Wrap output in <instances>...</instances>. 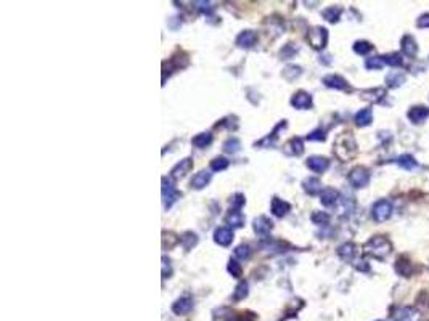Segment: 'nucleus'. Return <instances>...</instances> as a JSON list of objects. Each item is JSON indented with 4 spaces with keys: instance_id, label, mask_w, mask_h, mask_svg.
I'll list each match as a JSON object with an SVG mask.
<instances>
[{
    "instance_id": "24",
    "label": "nucleus",
    "mask_w": 429,
    "mask_h": 321,
    "mask_svg": "<svg viewBox=\"0 0 429 321\" xmlns=\"http://www.w3.org/2000/svg\"><path fill=\"white\" fill-rule=\"evenodd\" d=\"M362 96L365 100L368 101H373V103H378L381 101L384 96H386V90L384 88H371V90H365V92H362Z\"/></svg>"
},
{
    "instance_id": "40",
    "label": "nucleus",
    "mask_w": 429,
    "mask_h": 321,
    "mask_svg": "<svg viewBox=\"0 0 429 321\" xmlns=\"http://www.w3.org/2000/svg\"><path fill=\"white\" fill-rule=\"evenodd\" d=\"M312 222L315 225H326L330 222V215L325 212H313L312 214Z\"/></svg>"
},
{
    "instance_id": "13",
    "label": "nucleus",
    "mask_w": 429,
    "mask_h": 321,
    "mask_svg": "<svg viewBox=\"0 0 429 321\" xmlns=\"http://www.w3.org/2000/svg\"><path fill=\"white\" fill-rule=\"evenodd\" d=\"M257 42V36L253 31H243L241 34L236 37V45L241 48H251L253 45Z\"/></svg>"
},
{
    "instance_id": "19",
    "label": "nucleus",
    "mask_w": 429,
    "mask_h": 321,
    "mask_svg": "<svg viewBox=\"0 0 429 321\" xmlns=\"http://www.w3.org/2000/svg\"><path fill=\"white\" fill-rule=\"evenodd\" d=\"M209 182H211V173L206 172V170H201V172H198L193 178H191V188L203 190Z\"/></svg>"
},
{
    "instance_id": "18",
    "label": "nucleus",
    "mask_w": 429,
    "mask_h": 321,
    "mask_svg": "<svg viewBox=\"0 0 429 321\" xmlns=\"http://www.w3.org/2000/svg\"><path fill=\"white\" fill-rule=\"evenodd\" d=\"M191 307H193V300H191V297H180L177 302H174V305H172V312H174L175 315H185L191 310Z\"/></svg>"
},
{
    "instance_id": "46",
    "label": "nucleus",
    "mask_w": 429,
    "mask_h": 321,
    "mask_svg": "<svg viewBox=\"0 0 429 321\" xmlns=\"http://www.w3.org/2000/svg\"><path fill=\"white\" fill-rule=\"evenodd\" d=\"M291 45H293V43H288V45H286V48H285V50H281V56H283L285 60H286V58H291L294 51H298V50H294V48L291 47Z\"/></svg>"
},
{
    "instance_id": "37",
    "label": "nucleus",
    "mask_w": 429,
    "mask_h": 321,
    "mask_svg": "<svg viewBox=\"0 0 429 321\" xmlns=\"http://www.w3.org/2000/svg\"><path fill=\"white\" fill-rule=\"evenodd\" d=\"M235 255L238 257L240 260H248L249 257H251V249H249V246H246V244H240V246L235 249Z\"/></svg>"
},
{
    "instance_id": "32",
    "label": "nucleus",
    "mask_w": 429,
    "mask_h": 321,
    "mask_svg": "<svg viewBox=\"0 0 429 321\" xmlns=\"http://www.w3.org/2000/svg\"><path fill=\"white\" fill-rule=\"evenodd\" d=\"M383 61L386 64H389V66H392V68H399V66H402V64H403V58H402L400 53H390V55H384Z\"/></svg>"
},
{
    "instance_id": "33",
    "label": "nucleus",
    "mask_w": 429,
    "mask_h": 321,
    "mask_svg": "<svg viewBox=\"0 0 429 321\" xmlns=\"http://www.w3.org/2000/svg\"><path fill=\"white\" fill-rule=\"evenodd\" d=\"M371 50H373V45H371L370 42H367V40H357L354 43V51H355V53H358V55H367V53H370Z\"/></svg>"
},
{
    "instance_id": "30",
    "label": "nucleus",
    "mask_w": 429,
    "mask_h": 321,
    "mask_svg": "<svg viewBox=\"0 0 429 321\" xmlns=\"http://www.w3.org/2000/svg\"><path fill=\"white\" fill-rule=\"evenodd\" d=\"M322 16L326 19V21L336 23L339 16H341V8H338V6H328V8L322 11Z\"/></svg>"
},
{
    "instance_id": "1",
    "label": "nucleus",
    "mask_w": 429,
    "mask_h": 321,
    "mask_svg": "<svg viewBox=\"0 0 429 321\" xmlns=\"http://www.w3.org/2000/svg\"><path fill=\"white\" fill-rule=\"evenodd\" d=\"M335 153L341 160H349L350 158H354L357 153V145H355L354 137L349 133H343L341 137L336 138Z\"/></svg>"
},
{
    "instance_id": "23",
    "label": "nucleus",
    "mask_w": 429,
    "mask_h": 321,
    "mask_svg": "<svg viewBox=\"0 0 429 321\" xmlns=\"http://www.w3.org/2000/svg\"><path fill=\"white\" fill-rule=\"evenodd\" d=\"M355 122H357V125H360V127L370 125L371 122H373V113H371V109L368 108L360 109V111L355 114Z\"/></svg>"
},
{
    "instance_id": "16",
    "label": "nucleus",
    "mask_w": 429,
    "mask_h": 321,
    "mask_svg": "<svg viewBox=\"0 0 429 321\" xmlns=\"http://www.w3.org/2000/svg\"><path fill=\"white\" fill-rule=\"evenodd\" d=\"M285 153L290 154V156H300V154L304 153V143H302V140H300L299 137L291 138V140L285 145Z\"/></svg>"
},
{
    "instance_id": "12",
    "label": "nucleus",
    "mask_w": 429,
    "mask_h": 321,
    "mask_svg": "<svg viewBox=\"0 0 429 321\" xmlns=\"http://www.w3.org/2000/svg\"><path fill=\"white\" fill-rule=\"evenodd\" d=\"M291 105L296 109H309L312 106V96L305 92H298L291 98Z\"/></svg>"
},
{
    "instance_id": "3",
    "label": "nucleus",
    "mask_w": 429,
    "mask_h": 321,
    "mask_svg": "<svg viewBox=\"0 0 429 321\" xmlns=\"http://www.w3.org/2000/svg\"><path fill=\"white\" fill-rule=\"evenodd\" d=\"M182 195L177 191L172 178H163V201H164V209H171L172 204H174L178 198Z\"/></svg>"
},
{
    "instance_id": "28",
    "label": "nucleus",
    "mask_w": 429,
    "mask_h": 321,
    "mask_svg": "<svg viewBox=\"0 0 429 321\" xmlns=\"http://www.w3.org/2000/svg\"><path fill=\"white\" fill-rule=\"evenodd\" d=\"M395 270H397V273L402 275V276H410L413 273V265L407 259H399L397 260Z\"/></svg>"
},
{
    "instance_id": "4",
    "label": "nucleus",
    "mask_w": 429,
    "mask_h": 321,
    "mask_svg": "<svg viewBox=\"0 0 429 321\" xmlns=\"http://www.w3.org/2000/svg\"><path fill=\"white\" fill-rule=\"evenodd\" d=\"M349 183L354 188H363L370 183V172L365 167H355L349 173Z\"/></svg>"
},
{
    "instance_id": "22",
    "label": "nucleus",
    "mask_w": 429,
    "mask_h": 321,
    "mask_svg": "<svg viewBox=\"0 0 429 321\" xmlns=\"http://www.w3.org/2000/svg\"><path fill=\"white\" fill-rule=\"evenodd\" d=\"M402 51L408 56H415L418 53V45L412 36H405L402 39Z\"/></svg>"
},
{
    "instance_id": "41",
    "label": "nucleus",
    "mask_w": 429,
    "mask_h": 321,
    "mask_svg": "<svg viewBox=\"0 0 429 321\" xmlns=\"http://www.w3.org/2000/svg\"><path fill=\"white\" fill-rule=\"evenodd\" d=\"M182 242H183V247H185V249H191V247H193L195 244L198 242V236H196L195 233H187V235H183Z\"/></svg>"
},
{
    "instance_id": "7",
    "label": "nucleus",
    "mask_w": 429,
    "mask_h": 321,
    "mask_svg": "<svg viewBox=\"0 0 429 321\" xmlns=\"http://www.w3.org/2000/svg\"><path fill=\"white\" fill-rule=\"evenodd\" d=\"M392 321H423V315L412 307H402L394 312Z\"/></svg>"
},
{
    "instance_id": "45",
    "label": "nucleus",
    "mask_w": 429,
    "mask_h": 321,
    "mask_svg": "<svg viewBox=\"0 0 429 321\" xmlns=\"http://www.w3.org/2000/svg\"><path fill=\"white\" fill-rule=\"evenodd\" d=\"M416 24H418V28H429V13L428 15H421Z\"/></svg>"
},
{
    "instance_id": "21",
    "label": "nucleus",
    "mask_w": 429,
    "mask_h": 321,
    "mask_svg": "<svg viewBox=\"0 0 429 321\" xmlns=\"http://www.w3.org/2000/svg\"><path fill=\"white\" fill-rule=\"evenodd\" d=\"M302 186H304V191L309 193V195H312V196L322 193V182H320L318 178H313V177L305 178L302 182Z\"/></svg>"
},
{
    "instance_id": "39",
    "label": "nucleus",
    "mask_w": 429,
    "mask_h": 321,
    "mask_svg": "<svg viewBox=\"0 0 429 321\" xmlns=\"http://www.w3.org/2000/svg\"><path fill=\"white\" fill-rule=\"evenodd\" d=\"M248 295V282H240L238 286H236V289H235V294H233V297H235V300H241V299H245Z\"/></svg>"
},
{
    "instance_id": "36",
    "label": "nucleus",
    "mask_w": 429,
    "mask_h": 321,
    "mask_svg": "<svg viewBox=\"0 0 429 321\" xmlns=\"http://www.w3.org/2000/svg\"><path fill=\"white\" fill-rule=\"evenodd\" d=\"M383 66H384L383 56H373L365 60V68L367 69H381Z\"/></svg>"
},
{
    "instance_id": "43",
    "label": "nucleus",
    "mask_w": 429,
    "mask_h": 321,
    "mask_svg": "<svg viewBox=\"0 0 429 321\" xmlns=\"http://www.w3.org/2000/svg\"><path fill=\"white\" fill-rule=\"evenodd\" d=\"M307 138H309L310 141H323L325 140V132L322 130V128H317V130L310 132L309 135H307Z\"/></svg>"
},
{
    "instance_id": "25",
    "label": "nucleus",
    "mask_w": 429,
    "mask_h": 321,
    "mask_svg": "<svg viewBox=\"0 0 429 321\" xmlns=\"http://www.w3.org/2000/svg\"><path fill=\"white\" fill-rule=\"evenodd\" d=\"M213 143V135L208 133V132H203V133H198L191 140V145L196 146V148H206Z\"/></svg>"
},
{
    "instance_id": "8",
    "label": "nucleus",
    "mask_w": 429,
    "mask_h": 321,
    "mask_svg": "<svg viewBox=\"0 0 429 321\" xmlns=\"http://www.w3.org/2000/svg\"><path fill=\"white\" fill-rule=\"evenodd\" d=\"M307 167L313 172L322 173L330 167V160L326 158H322V156H310L309 159H307Z\"/></svg>"
},
{
    "instance_id": "6",
    "label": "nucleus",
    "mask_w": 429,
    "mask_h": 321,
    "mask_svg": "<svg viewBox=\"0 0 429 321\" xmlns=\"http://www.w3.org/2000/svg\"><path fill=\"white\" fill-rule=\"evenodd\" d=\"M307 39H309V42L313 48H325L326 42H328V31H326L325 28H322V26H317V28H313L309 36H307Z\"/></svg>"
},
{
    "instance_id": "29",
    "label": "nucleus",
    "mask_w": 429,
    "mask_h": 321,
    "mask_svg": "<svg viewBox=\"0 0 429 321\" xmlns=\"http://www.w3.org/2000/svg\"><path fill=\"white\" fill-rule=\"evenodd\" d=\"M227 223L232 225V227H243V223H245V217H243V214L240 210H230V214L227 215Z\"/></svg>"
},
{
    "instance_id": "38",
    "label": "nucleus",
    "mask_w": 429,
    "mask_h": 321,
    "mask_svg": "<svg viewBox=\"0 0 429 321\" xmlns=\"http://www.w3.org/2000/svg\"><path fill=\"white\" fill-rule=\"evenodd\" d=\"M300 76V68L299 66H286L283 69V77H286L288 80H293L296 77Z\"/></svg>"
},
{
    "instance_id": "42",
    "label": "nucleus",
    "mask_w": 429,
    "mask_h": 321,
    "mask_svg": "<svg viewBox=\"0 0 429 321\" xmlns=\"http://www.w3.org/2000/svg\"><path fill=\"white\" fill-rule=\"evenodd\" d=\"M227 270H228V273H232V276H235V278H240L241 273H243L241 265H240V263L236 262V260H230Z\"/></svg>"
},
{
    "instance_id": "15",
    "label": "nucleus",
    "mask_w": 429,
    "mask_h": 321,
    "mask_svg": "<svg viewBox=\"0 0 429 321\" xmlns=\"http://www.w3.org/2000/svg\"><path fill=\"white\" fill-rule=\"evenodd\" d=\"M270 209H272V214L275 215V217H285L288 212L291 210V205L288 204L286 201H283V199H280V198H273L272 199V205H270Z\"/></svg>"
},
{
    "instance_id": "20",
    "label": "nucleus",
    "mask_w": 429,
    "mask_h": 321,
    "mask_svg": "<svg viewBox=\"0 0 429 321\" xmlns=\"http://www.w3.org/2000/svg\"><path fill=\"white\" fill-rule=\"evenodd\" d=\"M191 165H193V162H191V159H190V158L180 160V162H178V164L174 167V169L171 170L172 178H180V177H183L185 173H187V172L191 169Z\"/></svg>"
},
{
    "instance_id": "31",
    "label": "nucleus",
    "mask_w": 429,
    "mask_h": 321,
    "mask_svg": "<svg viewBox=\"0 0 429 321\" xmlns=\"http://www.w3.org/2000/svg\"><path fill=\"white\" fill-rule=\"evenodd\" d=\"M397 164H399L402 169L405 170H412L416 167V160L413 156H410V154H402V156L397 159Z\"/></svg>"
},
{
    "instance_id": "17",
    "label": "nucleus",
    "mask_w": 429,
    "mask_h": 321,
    "mask_svg": "<svg viewBox=\"0 0 429 321\" xmlns=\"http://www.w3.org/2000/svg\"><path fill=\"white\" fill-rule=\"evenodd\" d=\"M338 199H339V193L335 188H325L320 193V201H322V204L326 205V207L335 205L338 202Z\"/></svg>"
},
{
    "instance_id": "5",
    "label": "nucleus",
    "mask_w": 429,
    "mask_h": 321,
    "mask_svg": "<svg viewBox=\"0 0 429 321\" xmlns=\"http://www.w3.org/2000/svg\"><path fill=\"white\" fill-rule=\"evenodd\" d=\"M392 215V202L387 199H380L373 204V218L376 222H386Z\"/></svg>"
},
{
    "instance_id": "35",
    "label": "nucleus",
    "mask_w": 429,
    "mask_h": 321,
    "mask_svg": "<svg viewBox=\"0 0 429 321\" xmlns=\"http://www.w3.org/2000/svg\"><path fill=\"white\" fill-rule=\"evenodd\" d=\"M228 164L230 162L225 158H215V159L211 160V169H213L214 172H222V170L227 169Z\"/></svg>"
},
{
    "instance_id": "2",
    "label": "nucleus",
    "mask_w": 429,
    "mask_h": 321,
    "mask_svg": "<svg viewBox=\"0 0 429 321\" xmlns=\"http://www.w3.org/2000/svg\"><path fill=\"white\" fill-rule=\"evenodd\" d=\"M390 249H392V246H390V242L384 236L371 238V240L363 246L365 252L376 257V259H384V257H387Z\"/></svg>"
},
{
    "instance_id": "9",
    "label": "nucleus",
    "mask_w": 429,
    "mask_h": 321,
    "mask_svg": "<svg viewBox=\"0 0 429 321\" xmlns=\"http://www.w3.org/2000/svg\"><path fill=\"white\" fill-rule=\"evenodd\" d=\"M214 241L220 246H228L233 241V231L228 227H220L214 231Z\"/></svg>"
},
{
    "instance_id": "26",
    "label": "nucleus",
    "mask_w": 429,
    "mask_h": 321,
    "mask_svg": "<svg viewBox=\"0 0 429 321\" xmlns=\"http://www.w3.org/2000/svg\"><path fill=\"white\" fill-rule=\"evenodd\" d=\"M338 255L341 257L343 260H352L354 259V255H355V246L352 242H345V244H343L341 247L338 249Z\"/></svg>"
},
{
    "instance_id": "10",
    "label": "nucleus",
    "mask_w": 429,
    "mask_h": 321,
    "mask_svg": "<svg viewBox=\"0 0 429 321\" xmlns=\"http://www.w3.org/2000/svg\"><path fill=\"white\" fill-rule=\"evenodd\" d=\"M323 83H325L326 87L336 88V90H345V88H349L347 80H345L344 77L338 76V74H330V76L323 77Z\"/></svg>"
},
{
    "instance_id": "34",
    "label": "nucleus",
    "mask_w": 429,
    "mask_h": 321,
    "mask_svg": "<svg viewBox=\"0 0 429 321\" xmlns=\"http://www.w3.org/2000/svg\"><path fill=\"white\" fill-rule=\"evenodd\" d=\"M240 148H241V143L236 138H230L223 143V151L228 154H236L240 151Z\"/></svg>"
},
{
    "instance_id": "27",
    "label": "nucleus",
    "mask_w": 429,
    "mask_h": 321,
    "mask_svg": "<svg viewBox=\"0 0 429 321\" xmlns=\"http://www.w3.org/2000/svg\"><path fill=\"white\" fill-rule=\"evenodd\" d=\"M403 82H405V76H403L402 73H397V71H394V73H389L386 76V83H387V87H390V88L400 87Z\"/></svg>"
},
{
    "instance_id": "11",
    "label": "nucleus",
    "mask_w": 429,
    "mask_h": 321,
    "mask_svg": "<svg viewBox=\"0 0 429 321\" xmlns=\"http://www.w3.org/2000/svg\"><path fill=\"white\" fill-rule=\"evenodd\" d=\"M429 118V109L425 106H415L408 111V119L413 124H423Z\"/></svg>"
},
{
    "instance_id": "44",
    "label": "nucleus",
    "mask_w": 429,
    "mask_h": 321,
    "mask_svg": "<svg viewBox=\"0 0 429 321\" xmlns=\"http://www.w3.org/2000/svg\"><path fill=\"white\" fill-rule=\"evenodd\" d=\"M243 204H245V196H243V195H235L233 199H232V207H233V210H240Z\"/></svg>"
},
{
    "instance_id": "14",
    "label": "nucleus",
    "mask_w": 429,
    "mask_h": 321,
    "mask_svg": "<svg viewBox=\"0 0 429 321\" xmlns=\"http://www.w3.org/2000/svg\"><path fill=\"white\" fill-rule=\"evenodd\" d=\"M272 227H273L272 222L265 215H260L254 220V231L259 236H267L272 231Z\"/></svg>"
}]
</instances>
